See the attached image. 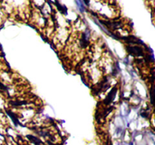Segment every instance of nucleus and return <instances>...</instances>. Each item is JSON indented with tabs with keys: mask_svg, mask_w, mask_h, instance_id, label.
I'll use <instances>...</instances> for the list:
<instances>
[{
	"mask_svg": "<svg viewBox=\"0 0 155 145\" xmlns=\"http://www.w3.org/2000/svg\"><path fill=\"white\" fill-rule=\"evenodd\" d=\"M116 87H115V88H114V89L108 94L107 98L104 100V104H110V103L113 101V100L114 99V97H115V95H116Z\"/></svg>",
	"mask_w": 155,
	"mask_h": 145,
	"instance_id": "1",
	"label": "nucleus"
},
{
	"mask_svg": "<svg viewBox=\"0 0 155 145\" xmlns=\"http://www.w3.org/2000/svg\"><path fill=\"white\" fill-rule=\"evenodd\" d=\"M27 138L29 139L30 141H32L33 144H35L36 145H41L42 144V141H40V139L37 138L36 137L33 136V135H26Z\"/></svg>",
	"mask_w": 155,
	"mask_h": 145,
	"instance_id": "2",
	"label": "nucleus"
},
{
	"mask_svg": "<svg viewBox=\"0 0 155 145\" xmlns=\"http://www.w3.org/2000/svg\"><path fill=\"white\" fill-rule=\"evenodd\" d=\"M80 46L82 48H85L88 46V36L86 35V33H83V37L80 41Z\"/></svg>",
	"mask_w": 155,
	"mask_h": 145,
	"instance_id": "3",
	"label": "nucleus"
},
{
	"mask_svg": "<svg viewBox=\"0 0 155 145\" xmlns=\"http://www.w3.org/2000/svg\"><path fill=\"white\" fill-rule=\"evenodd\" d=\"M6 113H8V115L11 117V119H12V121L14 122V125H18L19 124V121H18V119H17L16 115H15L14 113H13L12 112V111H10V110H6Z\"/></svg>",
	"mask_w": 155,
	"mask_h": 145,
	"instance_id": "4",
	"label": "nucleus"
},
{
	"mask_svg": "<svg viewBox=\"0 0 155 145\" xmlns=\"http://www.w3.org/2000/svg\"><path fill=\"white\" fill-rule=\"evenodd\" d=\"M130 52L132 54H136V55H142V48H140L138 47H131L130 48Z\"/></svg>",
	"mask_w": 155,
	"mask_h": 145,
	"instance_id": "5",
	"label": "nucleus"
},
{
	"mask_svg": "<svg viewBox=\"0 0 155 145\" xmlns=\"http://www.w3.org/2000/svg\"><path fill=\"white\" fill-rule=\"evenodd\" d=\"M10 104L12 106H23V105H26L27 104V103L25 102V101H11Z\"/></svg>",
	"mask_w": 155,
	"mask_h": 145,
	"instance_id": "6",
	"label": "nucleus"
},
{
	"mask_svg": "<svg viewBox=\"0 0 155 145\" xmlns=\"http://www.w3.org/2000/svg\"><path fill=\"white\" fill-rule=\"evenodd\" d=\"M55 4L57 5V7H58V8L61 12V13H63V14H67V8H65V6H62V5H61L59 3H58L57 2H55Z\"/></svg>",
	"mask_w": 155,
	"mask_h": 145,
	"instance_id": "7",
	"label": "nucleus"
},
{
	"mask_svg": "<svg viewBox=\"0 0 155 145\" xmlns=\"http://www.w3.org/2000/svg\"><path fill=\"white\" fill-rule=\"evenodd\" d=\"M0 89H3V90H7V87L5 85H3L2 82H0Z\"/></svg>",
	"mask_w": 155,
	"mask_h": 145,
	"instance_id": "8",
	"label": "nucleus"
},
{
	"mask_svg": "<svg viewBox=\"0 0 155 145\" xmlns=\"http://www.w3.org/2000/svg\"><path fill=\"white\" fill-rule=\"evenodd\" d=\"M47 143H48V144L49 145H54L53 144H52L51 141H47Z\"/></svg>",
	"mask_w": 155,
	"mask_h": 145,
	"instance_id": "9",
	"label": "nucleus"
},
{
	"mask_svg": "<svg viewBox=\"0 0 155 145\" xmlns=\"http://www.w3.org/2000/svg\"><path fill=\"white\" fill-rule=\"evenodd\" d=\"M106 145H108V144H106Z\"/></svg>",
	"mask_w": 155,
	"mask_h": 145,
	"instance_id": "10",
	"label": "nucleus"
}]
</instances>
